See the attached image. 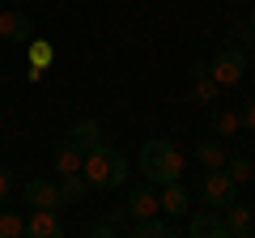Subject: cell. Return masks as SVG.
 Returning <instances> with one entry per match:
<instances>
[{"mask_svg": "<svg viewBox=\"0 0 255 238\" xmlns=\"http://www.w3.org/2000/svg\"><path fill=\"white\" fill-rule=\"evenodd\" d=\"M81 174H85V183H90L94 192H111V187H124V183H128V157L119 153L115 145H107V140H102L98 149H90V153H85Z\"/></svg>", "mask_w": 255, "mask_h": 238, "instance_id": "cell-1", "label": "cell"}, {"mask_svg": "<svg viewBox=\"0 0 255 238\" xmlns=\"http://www.w3.org/2000/svg\"><path fill=\"white\" fill-rule=\"evenodd\" d=\"M140 174H145L149 183H174L183 174V153L170 145L166 136H149L140 140Z\"/></svg>", "mask_w": 255, "mask_h": 238, "instance_id": "cell-2", "label": "cell"}, {"mask_svg": "<svg viewBox=\"0 0 255 238\" xmlns=\"http://www.w3.org/2000/svg\"><path fill=\"white\" fill-rule=\"evenodd\" d=\"M209 77L221 85V90H226V85H238L247 77V51H243V47H234V43H226L217 55H213Z\"/></svg>", "mask_w": 255, "mask_h": 238, "instance_id": "cell-3", "label": "cell"}, {"mask_svg": "<svg viewBox=\"0 0 255 238\" xmlns=\"http://www.w3.org/2000/svg\"><path fill=\"white\" fill-rule=\"evenodd\" d=\"M200 196H204V204H209V209H221V204H230V200L238 196V183L226 174V166H221V170H204Z\"/></svg>", "mask_w": 255, "mask_h": 238, "instance_id": "cell-4", "label": "cell"}, {"mask_svg": "<svg viewBox=\"0 0 255 238\" xmlns=\"http://www.w3.org/2000/svg\"><path fill=\"white\" fill-rule=\"evenodd\" d=\"M34 38V17H30L26 9H0V43H30Z\"/></svg>", "mask_w": 255, "mask_h": 238, "instance_id": "cell-5", "label": "cell"}, {"mask_svg": "<svg viewBox=\"0 0 255 238\" xmlns=\"http://www.w3.org/2000/svg\"><path fill=\"white\" fill-rule=\"evenodd\" d=\"M124 213H132V217H153V213H162V200H157V183H136L132 192H128V204Z\"/></svg>", "mask_w": 255, "mask_h": 238, "instance_id": "cell-6", "label": "cell"}, {"mask_svg": "<svg viewBox=\"0 0 255 238\" xmlns=\"http://www.w3.org/2000/svg\"><path fill=\"white\" fill-rule=\"evenodd\" d=\"M187 234H191V238H230V230H226L221 209H200V213H191Z\"/></svg>", "mask_w": 255, "mask_h": 238, "instance_id": "cell-7", "label": "cell"}, {"mask_svg": "<svg viewBox=\"0 0 255 238\" xmlns=\"http://www.w3.org/2000/svg\"><path fill=\"white\" fill-rule=\"evenodd\" d=\"M26 238H64L60 209H34L26 217Z\"/></svg>", "mask_w": 255, "mask_h": 238, "instance_id": "cell-8", "label": "cell"}, {"mask_svg": "<svg viewBox=\"0 0 255 238\" xmlns=\"http://www.w3.org/2000/svg\"><path fill=\"white\" fill-rule=\"evenodd\" d=\"M21 196H26L30 209H64L60 204V187H55L51 179H30V183L21 187Z\"/></svg>", "mask_w": 255, "mask_h": 238, "instance_id": "cell-9", "label": "cell"}, {"mask_svg": "<svg viewBox=\"0 0 255 238\" xmlns=\"http://www.w3.org/2000/svg\"><path fill=\"white\" fill-rule=\"evenodd\" d=\"M157 200H162V213H166V217H174V221L191 213V209H187V187H183L179 179H174V183H162Z\"/></svg>", "mask_w": 255, "mask_h": 238, "instance_id": "cell-10", "label": "cell"}, {"mask_svg": "<svg viewBox=\"0 0 255 238\" xmlns=\"http://www.w3.org/2000/svg\"><path fill=\"white\" fill-rule=\"evenodd\" d=\"M221 217H226L230 238H247V230H251V221H255V209H247V204L230 200V204H221Z\"/></svg>", "mask_w": 255, "mask_h": 238, "instance_id": "cell-11", "label": "cell"}, {"mask_svg": "<svg viewBox=\"0 0 255 238\" xmlns=\"http://www.w3.org/2000/svg\"><path fill=\"white\" fill-rule=\"evenodd\" d=\"M68 140H73L81 153H90V149H98L107 136H102V123H98V119H77L73 132H68Z\"/></svg>", "mask_w": 255, "mask_h": 238, "instance_id": "cell-12", "label": "cell"}, {"mask_svg": "<svg viewBox=\"0 0 255 238\" xmlns=\"http://www.w3.org/2000/svg\"><path fill=\"white\" fill-rule=\"evenodd\" d=\"M81 162H85V153L73 145V140H60V145L51 149V166H55V174H77V170H81Z\"/></svg>", "mask_w": 255, "mask_h": 238, "instance_id": "cell-13", "label": "cell"}, {"mask_svg": "<svg viewBox=\"0 0 255 238\" xmlns=\"http://www.w3.org/2000/svg\"><path fill=\"white\" fill-rule=\"evenodd\" d=\"M179 234V221H162L153 213V217H136V226H132V238H170Z\"/></svg>", "mask_w": 255, "mask_h": 238, "instance_id": "cell-14", "label": "cell"}, {"mask_svg": "<svg viewBox=\"0 0 255 238\" xmlns=\"http://www.w3.org/2000/svg\"><path fill=\"white\" fill-rule=\"evenodd\" d=\"M55 187H60V204H64V209L77 204V200H85V192H94V187L85 183L81 170H77V174H60V183H55Z\"/></svg>", "mask_w": 255, "mask_h": 238, "instance_id": "cell-15", "label": "cell"}, {"mask_svg": "<svg viewBox=\"0 0 255 238\" xmlns=\"http://www.w3.org/2000/svg\"><path fill=\"white\" fill-rule=\"evenodd\" d=\"M226 145H221V140H200V145H196V162L204 166V170H221V166H226Z\"/></svg>", "mask_w": 255, "mask_h": 238, "instance_id": "cell-16", "label": "cell"}, {"mask_svg": "<svg viewBox=\"0 0 255 238\" xmlns=\"http://www.w3.org/2000/svg\"><path fill=\"white\" fill-rule=\"evenodd\" d=\"M217 94H221V85L213 81V77H191L187 98L196 102V107H213V102H217Z\"/></svg>", "mask_w": 255, "mask_h": 238, "instance_id": "cell-17", "label": "cell"}, {"mask_svg": "<svg viewBox=\"0 0 255 238\" xmlns=\"http://www.w3.org/2000/svg\"><path fill=\"white\" fill-rule=\"evenodd\" d=\"M213 132H217V136L221 140H226V136H234V132H243V128H238V111H230V107H217V102H213Z\"/></svg>", "mask_w": 255, "mask_h": 238, "instance_id": "cell-18", "label": "cell"}, {"mask_svg": "<svg viewBox=\"0 0 255 238\" xmlns=\"http://www.w3.org/2000/svg\"><path fill=\"white\" fill-rule=\"evenodd\" d=\"M26 60H30V68H51V60H55V47L47 43V38H30L26 43Z\"/></svg>", "mask_w": 255, "mask_h": 238, "instance_id": "cell-19", "label": "cell"}, {"mask_svg": "<svg viewBox=\"0 0 255 238\" xmlns=\"http://www.w3.org/2000/svg\"><path fill=\"white\" fill-rule=\"evenodd\" d=\"M119 230H124V209H115V213H107V217H98L90 230H85V234H94V238H107V234H111V238H115Z\"/></svg>", "mask_w": 255, "mask_h": 238, "instance_id": "cell-20", "label": "cell"}, {"mask_svg": "<svg viewBox=\"0 0 255 238\" xmlns=\"http://www.w3.org/2000/svg\"><path fill=\"white\" fill-rule=\"evenodd\" d=\"M226 174L234 179V183H247V179L255 174V162H251L247 153H230V157H226Z\"/></svg>", "mask_w": 255, "mask_h": 238, "instance_id": "cell-21", "label": "cell"}, {"mask_svg": "<svg viewBox=\"0 0 255 238\" xmlns=\"http://www.w3.org/2000/svg\"><path fill=\"white\" fill-rule=\"evenodd\" d=\"M26 234V217H17L13 209H0V238H21Z\"/></svg>", "mask_w": 255, "mask_h": 238, "instance_id": "cell-22", "label": "cell"}, {"mask_svg": "<svg viewBox=\"0 0 255 238\" xmlns=\"http://www.w3.org/2000/svg\"><path fill=\"white\" fill-rule=\"evenodd\" d=\"M255 38V30H251V21H234V26H230V43L234 47H243V43H251Z\"/></svg>", "mask_w": 255, "mask_h": 238, "instance_id": "cell-23", "label": "cell"}, {"mask_svg": "<svg viewBox=\"0 0 255 238\" xmlns=\"http://www.w3.org/2000/svg\"><path fill=\"white\" fill-rule=\"evenodd\" d=\"M238 128H247V132H255V98H247L243 107H238Z\"/></svg>", "mask_w": 255, "mask_h": 238, "instance_id": "cell-24", "label": "cell"}, {"mask_svg": "<svg viewBox=\"0 0 255 238\" xmlns=\"http://www.w3.org/2000/svg\"><path fill=\"white\" fill-rule=\"evenodd\" d=\"M13 187H17V183H13V170H4V166H0V204L13 196Z\"/></svg>", "mask_w": 255, "mask_h": 238, "instance_id": "cell-25", "label": "cell"}, {"mask_svg": "<svg viewBox=\"0 0 255 238\" xmlns=\"http://www.w3.org/2000/svg\"><path fill=\"white\" fill-rule=\"evenodd\" d=\"M191 77H209V60H196L191 64Z\"/></svg>", "mask_w": 255, "mask_h": 238, "instance_id": "cell-26", "label": "cell"}, {"mask_svg": "<svg viewBox=\"0 0 255 238\" xmlns=\"http://www.w3.org/2000/svg\"><path fill=\"white\" fill-rule=\"evenodd\" d=\"M247 238H255V221H251V230H247Z\"/></svg>", "mask_w": 255, "mask_h": 238, "instance_id": "cell-27", "label": "cell"}, {"mask_svg": "<svg viewBox=\"0 0 255 238\" xmlns=\"http://www.w3.org/2000/svg\"><path fill=\"white\" fill-rule=\"evenodd\" d=\"M247 21H251V30H255V9H251V17H247Z\"/></svg>", "mask_w": 255, "mask_h": 238, "instance_id": "cell-28", "label": "cell"}, {"mask_svg": "<svg viewBox=\"0 0 255 238\" xmlns=\"http://www.w3.org/2000/svg\"><path fill=\"white\" fill-rule=\"evenodd\" d=\"M4 4H26V0H4Z\"/></svg>", "mask_w": 255, "mask_h": 238, "instance_id": "cell-29", "label": "cell"}, {"mask_svg": "<svg viewBox=\"0 0 255 238\" xmlns=\"http://www.w3.org/2000/svg\"><path fill=\"white\" fill-rule=\"evenodd\" d=\"M226 4H243V0H226Z\"/></svg>", "mask_w": 255, "mask_h": 238, "instance_id": "cell-30", "label": "cell"}, {"mask_svg": "<svg viewBox=\"0 0 255 238\" xmlns=\"http://www.w3.org/2000/svg\"><path fill=\"white\" fill-rule=\"evenodd\" d=\"M251 209H255V204H251Z\"/></svg>", "mask_w": 255, "mask_h": 238, "instance_id": "cell-31", "label": "cell"}]
</instances>
